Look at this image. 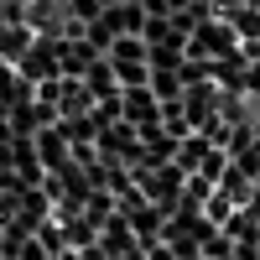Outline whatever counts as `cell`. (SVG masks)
I'll list each match as a JSON object with an SVG mask.
<instances>
[{"mask_svg": "<svg viewBox=\"0 0 260 260\" xmlns=\"http://www.w3.org/2000/svg\"><path fill=\"white\" fill-rule=\"evenodd\" d=\"M16 73L26 78L31 89H37V83H47V78H62V68H57V37H52V31H37V37H31V47L21 52Z\"/></svg>", "mask_w": 260, "mask_h": 260, "instance_id": "6da1fadb", "label": "cell"}, {"mask_svg": "<svg viewBox=\"0 0 260 260\" xmlns=\"http://www.w3.org/2000/svg\"><path fill=\"white\" fill-rule=\"evenodd\" d=\"M99 57L104 52L94 47L89 37H57V68H62V78H83Z\"/></svg>", "mask_w": 260, "mask_h": 260, "instance_id": "7a4b0ae2", "label": "cell"}, {"mask_svg": "<svg viewBox=\"0 0 260 260\" xmlns=\"http://www.w3.org/2000/svg\"><path fill=\"white\" fill-rule=\"evenodd\" d=\"M120 120H130V125L161 120V99L151 94V83H136V89H120Z\"/></svg>", "mask_w": 260, "mask_h": 260, "instance_id": "3957f363", "label": "cell"}, {"mask_svg": "<svg viewBox=\"0 0 260 260\" xmlns=\"http://www.w3.org/2000/svg\"><path fill=\"white\" fill-rule=\"evenodd\" d=\"M83 83H89L94 99H115V94H120V78H115V62H110V57H99L94 68L83 73Z\"/></svg>", "mask_w": 260, "mask_h": 260, "instance_id": "277c9868", "label": "cell"}, {"mask_svg": "<svg viewBox=\"0 0 260 260\" xmlns=\"http://www.w3.org/2000/svg\"><path fill=\"white\" fill-rule=\"evenodd\" d=\"M104 57H110V62H151V42L136 37V31H125V37H115V47Z\"/></svg>", "mask_w": 260, "mask_h": 260, "instance_id": "5b68a950", "label": "cell"}, {"mask_svg": "<svg viewBox=\"0 0 260 260\" xmlns=\"http://www.w3.org/2000/svg\"><path fill=\"white\" fill-rule=\"evenodd\" d=\"M151 94H156L161 104H167V99H182V94H187L182 68H151Z\"/></svg>", "mask_w": 260, "mask_h": 260, "instance_id": "8992f818", "label": "cell"}, {"mask_svg": "<svg viewBox=\"0 0 260 260\" xmlns=\"http://www.w3.org/2000/svg\"><path fill=\"white\" fill-rule=\"evenodd\" d=\"M213 141L203 136V130H192V136H182L177 141V156H172V161H177L182 172H187V177H192V172H198V161H203V151H208Z\"/></svg>", "mask_w": 260, "mask_h": 260, "instance_id": "52a82bcc", "label": "cell"}, {"mask_svg": "<svg viewBox=\"0 0 260 260\" xmlns=\"http://www.w3.org/2000/svg\"><path fill=\"white\" fill-rule=\"evenodd\" d=\"M187 47H172V42H151V68H182Z\"/></svg>", "mask_w": 260, "mask_h": 260, "instance_id": "ba28073f", "label": "cell"}, {"mask_svg": "<svg viewBox=\"0 0 260 260\" xmlns=\"http://www.w3.org/2000/svg\"><path fill=\"white\" fill-rule=\"evenodd\" d=\"M120 89H136V83H151V62H115Z\"/></svg>", "mask_w": 260, "mask_h": 260, "instance_id": "9c48e42d", "label": "cell"}, {"mask_svg": "<svg viewBox=\"0 0 260 260\" xmlns=\"http://www.w3.org/2000/svg\"><path fill=\"white\" fill-rule=\"evenodd\" d=\"M234 6H240V0H208V11H213V16H229Z\"/></svg>", "mask_w": 260, "mask_h": 260, "instance_id": "30bf717a", "label": "cell"}, {"mask_svg": "<svg viewBox=\"0 0 260 260\" xmlns=\"http://www.w3.org/2000/svg\"><path fill=\"white\" fill-rule=\"evenodd\" d=\"M240 6H250V11H260V0H240Z\"/></svg>", "mask_w": 260, "mask_h": 260, "instance_id": "8fae6325", "label": "cell"}]
</instances>
